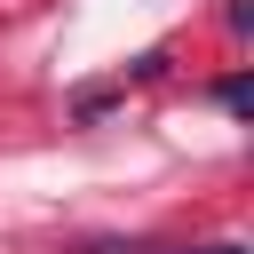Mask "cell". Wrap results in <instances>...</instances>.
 Returning a JSON list of instances; mask_svg holds the SVG:
<instances>
[{
    "instance_id": "6da1fadb",
    "label": "cell",
    "mask_w": 254,
    "mask_h": 254,
    "mask_svg": "<svg viewBox=\"0 0 254 254\" xmlns=\"http://www.w3.org/2000/svg\"><path fill=\"white\" fill-rule=\"evenodd\" d=\"M214 103H222L230 119H246V103H254V87H246V71H230V79L214 87Z\"/></svg>"
},
{
    "instance_id": "7a4b0ae2",
    "label": "cell",
    "mask_w": 254,
    "mask_h": 254,
    "mask_svg": "<svg viewBox=\"0 0 254 254\" xmlns=\"http://www.w3.org/2000/svg\"><path fill=\"white\" fill-rule=\"evenodd\" d=\"M206 254H238V246H206Z\"/></svg>"
}]
</instances>
